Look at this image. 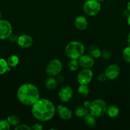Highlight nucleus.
I'll use <instances>...</instances> for the list:
<instances>
[{
  "mask_svg": "<svg viewBox=\"0 0 130 130\" xmlns=\"http://www.w3.org/2000/svg\"><path fill=\"white\" fill-rule=\"evenodd\" d=\"M56 112V106L47 99L40 98L31 106L32 115L40 121L46 122L51 120Z\"/></svg>",
  "mask_w": 130,
  "mask_h": 130,
  "instance_id": "f257e3e1",
  "label": "nucleus"
},
{
  "mask_svg": "<svg viewBox=\"0 0 130 130\" xmlns=\"http://www.w3.org/2000/svg\"><path fill=\"white\" fill-rule=\"evenodd\" d=\"M31 130H42L43 129V126L40 123H34L31 126Z\"/></svg>",
  "mask_w": 130,
  "mask_h": 130,
  "instance_id": "c756f323",
  "label": "nucleus"
},
{
  "mask_svg": "<svg viewBox=\"0 0 130 130\" xmlns=\"http://www.w3.org/2000/svg\"><path fill=\"white\" fill-rule=\"evenodd\" d=\"M85 47L80 41H73L65 47V53L70 59H79L84 54Z\"/></svg>",
  "mask_w": 130,
  "mask_h": 130,
  "instance_id": "7ed1b4c3",
  "label": "nucleus"
},
{
  "mask_svg": "<svg viewBox=\"0 0 130 130\" xmlns=\"http://www.w3.org/2000/svg\"><path fill=\"white\" fill-rule=\"evenodd\" d=\"M127 43H128L129 45L130 46V31H129V32L128 33V34H127Z\"/></svg>",
  "mask_w": 130,
  "mask_h": 130,
  "instance_id": "72a5a7b5",
  "label": "nucleus"
},
{
  "mask_svg": "<svg viewBox=\"0 0 130 130\" xmlns=\"http://www.w3.org/2000/svg\"><path fill=\"white\" fill-rule=\"evenodd\" d=\"M119 109L117 106L114 105H111L110 106L107 107V114L108 115V117L111 118H117L119 114Z\"/></svg>",
  "mask_w": 130,
  "mask_h": 130,
  "instance_id": "dca6fc26",
  "label": "nucleus"
},
{
  "mask_svg": "<svg viewBox=\"0 0 130 130\" xmlns=\"http://www.w3.org/2000/svg\"><path fill=\"white\" fill-rule=\"evenodd\" d=\"M57 114L61 119L63 120H69L72 118L73 113L71 109L62 105H59L56 109Z\"/></svg>",
  "mask_w": 130,
  "mask_h": 130,
  "instance_id": "f8f14e48",
  "label": "nucleus"
},
{
  "mask_svg": "<svg viewBox=\"0 0 130 130\" xmlns=\"http://www.w3.org/2000/svg\"><path fill=\"white\" fill-rule=\"evenodd\" d=\"M130 14V11H129L127 9H126V10H124L123 11V15L124 17H127L129 16V15Z\"/></svg>",
  "mask_w": 130,
  "mask_h": 130,
  "instance_id": "473e14b6",
  "label": "nucleus"
},
{
  "mask_svg": "<svg viewBox=\"0 0 130 130\" xmlns=\"http://www.w3.org/2000/svg\"><path fill=\"white\" fill-rule=\"evenodd\" d=\"M126 9L129 10L130 11V1H129L127 4V6H126Z\"/></svg>",
  "mask_w": 130,
  "mask_h": 130,
  "instance_id": "c9c22d12",
  "label": "nucleus"
},
{
  "mask_svg": "<svg viewBox=\"0 0 130 130\" xmlns=\"http://www.w3.org/2000/svg\"><path fill=\"white\" fill-rule=\"evenodd\" d=\"M90 104H91V102L89 101V100H86V101H85L84 102V106L87 108V109H89L90 106Z\"/></svg>",
  "mask_w": 130,
  "mask_h": 130,
  "instance_id": "2f4dec72",
  "label": "nucleus"
},
{
  "mask_svg": "<svg viewBox=\"0 0 130 130\" xmlns=\"http://www.w3.org/2000/svg\"><path fill=\"white\" fill-rule=\"evenodd\" d=\"M107 79V77L106 76L105 72H102L98 74V80L101 82H103V81H105Z\"/></svg>",
  "mask_w": 130,
  "mask_h": 130,
  "instance_id": "7c9ffc66",
  "label": "nucleus"
},
{
  "mask_svg": "<svg viewBox=\"0 0 130 130\" xmlns=\"http://www.w3.org/2000/svg\"><path fill=\"white\" fill-rule=\"evenodd\" d=\"M74 24L78 30H84L87 28L88 22L85 17L80 15L75 18Z\"/></svg>",
  "mask_w": 130,
  "mask_h": 130,
  "instance_id": "4468645a",
  "label": "nucleus"
},
{
  "mask_svg": "<svg viewBox=\"0 0 130 130\" xmlns=\"http://www.w3.org/2000/svg\"><path fill=\"white\" fill-rule=\"evenodd\" d=\"M17 96L22 104L31 107L40 98V93L38 88L34 85L24 83L18 89Z\"/></svg>",
  "mask_w": 130,
  "mask_h": 130,
  "instance_id": "f03ea898",
  "label": "nucleus"
},
{
  "mask_svg": "<svg viewBox=\"0 0 130 130\" xmlns=\"http://www.w3.org/2000/svg\"><path fill=\"white\" fill-rule=\"evenodd\" d=\"M121 69L120 67L116 63H112L106 68L105 74L107 79L110 80L115 79L120 74Z\"/></svg>",
  "mask_w": 130,
  "mask_h": 130,
  "instance_id": "9d476101",
  "label": "nucleus"
},
{
  "mask_svg": "<svg viewBox=\"0 0 130 130\" xmlns=\"http://www.w3.org/2000/svg\"><path fill=\"white\" fill-rule=\"evenodd\" d=\"M17 43L21 48H28L33 45V39L28 34H22L19 36Z\"/></svg>",
  "mask_w": 130,
  "mask_h": 130,
  "instance_id": "ddd939ff",
  "label": "nucleus"
},
{
  "mask_svg": "<svg viewBox=\"0 0 130 130\" xmlns=\"http://www.w3.org/2000/svg\"><path fill=\"white\" fill-rule=\"evenodd\" d=\"M101 57H103L104 59L108 60L112 57V53L110 51L107 50H105L103 52H101Z\"/></svg>",
  "mask_w": 130,
  "mask_h": 130,
  "instance_id": "cd10ccee",
  "label": "nucleus"
},
{
  "mask_svg": "<svg viewBox=\"0 0 130 130\" xmlns=\"http://www.w3.org/2000/svg\"><path fill=\"white\" fill-rule=\"evenodd\" d=\"M78 93L83 97L87 96L90 93V89L87 85H80L78 87Z\"/></svg>",
  "mask_w": 130,
  "mask_h": 130,
  "instance_id": "aec40b11",
  "label": "nucleus"
},
{
  "mask_svg": "<svg viewBox=\"0 0 130 130\" xmlns=\"http://www.w3.org/2000/svg\"><path fill=\"white\" fill-rule=\"evenodd\" d=\"M84 122L89 128H94L96 124V117L92 115L90 113H88L86 116L84 118Z\"/></svg>",
  "mask_w": 130,
  "mask_h": 130,
  "instance_id": "a211bd4d",
  "label": "nucleus"
},
{
  "mask_svg": "<svg viewBox=\"0 0 130 130\" xmlns=\"http://www.w3.org/2000/svg\"><path fill=\"white\" fill-rule=\"evenodd\" d=\"M19 36H18L17 34L12 32L10 36H9V37L8 39L11 42H13V43H14V42H17Z\"/></svg>",
  "mask_w": 130,
  "mask_h": 130,
  "instance_id": "c85d7f7f",
  "label": "nucleus"
},
{
  "mask_svg": "<svg viewBox=\"0 0 130 130\" xmlns=\"http://www.w3.org/2000/svg\"><path fill=\"white\" fill-rule=\"evenodd\" d=\"M88 53L94 58H99L101 56V51L95 44H91L88 47Z\"/></svg>",
  "mask_w": 130,
  "mask_h": 130,
  "instance_id": "2eb2a0df",
  "label": "nucleus"
},
{
  "mask_svg": "<svg viewBox=\"0 0 130 130\" xmlns=\"http://www.w3.org/2000/svg\"><path fill=\"white\" fill-rule=\"evenodd\" d=\"M46 89L48 90H53L57 87V81L55 77H52L50 76L45 81V83Z\"/></svg>",
  "mask_w": 130,
  "mask_h": 130,
  "instance_id": "f3484780",
  "label": "nucleus"
},
{
  "mask_svg": "<svg viewBox=\"0 0 130 130\" xmlns=\"http://www.w3.org/2000/svg\"><path fill=\"white\" fill-rule=\"evenodd\" d=\"M107 109V104L106 102L102 99H96L91 102L89 111L96 118H100L105 115Z\"/></svg>",
  "mask_w": 130,
  "mask_h": 130,
  "instance_id": "20e7f679",
  "label": "nucleus"
},
{
  "mask_svg": "<svg viewBox=\"0 0 130 130\" xmlns=\"http://www.w3.org/2000/svg\"><path fill=\"white\" fill-rule=\"evenodd\" d=\"M15 130H31V127H29L28 124H18L15 127Z\"/></svg>",
  "mask_w": 130,
  "mask_h": 130,
  "instance_id": "bb28decb",
  "label": "nucleus"
},
{
  "mask_svg": "<svg viewBox=\"0 0 130 130\" xmlns=\"http://www.w3.org/2000/svg\"><path fill=\"white\" fill-rule=\"evenodd\" d=\"M8 65L10 67H15L19 64V57L15 55H11L6 60Z\"/></svg>",
  "mask_w": 130,
  "mask_h": 130,
  "instance_id": "412c9836",
  "label": "nucleus"
},
{
  "mask_svg": "<svg viewBox=\"0 0 130 130\" xmlns=\"http://www.w3.org/2000/svg\"><path fill=\"white\" fill-rule=\"evenodd\" d=\"M12 33V26L8 21L0 19V39H8Z\"/></svg>",
  "mask_w": 130,
  "mask_h": 130,
  "instance_id": "6e6552de",
  "label": "nucleus"
},
{
  "mask_svg": "<svg viewBox=\"0 0 130 130\" xmlns=\"http://www.w3.org/2000/svg\"><path fill=\"white\" fill-rule=\"evenodd\" d=\"M122 57L124 61L130 63V46L126 47L122 52Z\"/></svg>",
  "mask_w": 130,
  "mask_h": 130,
  "instance_id": "393cba45",
  "label": "nucleus"
},
{
  "mask_svg": "<svg viewBox=\"0 0 130 130\" xmlns=\"http://www.w3.org/2000/svg\"><path fill=\"white\" fill-rule=\"evenodd\" d=\"M85 13L89 16H96L101 10V3L97 0H87L83 5Z\"/></svg>",
  "mask_w": 130,
  "mask_h": 130,
  "instance_id": "39448f33",
  "label": "nucleus"
},
{
  "mask_svg": "<svg viewBox=\"0 0 130 130\" xmlns=\"http://www.w3.org/2000/svg\"><path fill=\"white\" fill-rule=\"evenodd\" d=\"M69 69L71 71H76L79 69L80 67L79 60L77 59H70L68 63Z\"/></svg>",
  "mask_w": 130,
  "mask_h": 130,
  "instance_id": "5701e85b",
  "label": "nucleus"
},
{
  "mask_svg": "<svg viewBox=\"0 0 130 130\" xmlns=\"http://www.w3.org/2000/svg\"><path fill=\"white\" fill-rule=\"evenodd\" d=\"M10 67L8 65L7 62L4 58H0V75H3L10 71Z\"/></svg>",
  "mask_w": 130,
  "mask_h": 130,
  "instance_id": "4be33fe9",
  "label": "nucleus"
},
{
  "mask_svg": "<svg viewBox=\"0 0 130 130\" xmlns=\"http://www.w3.org/2000/svg\"><path fill=\"white\" fill-rule=\"evenodd\" d=\"M10 124L7 119H1L0 120V130H9L10 129Z\"/></svg>",
  "mask_w": 130,
  "mask_h": 130,
  "instance_id": "a878e982",
  "label": "nucleus"
},
{
  "mask_svg": "<svg viewBox=\"0 0 130 130\" xmlns=\"http://www.w3.org/2000/svg\"><path fill=\"white\" fill-rule=\"evenodd\" d=\"M73 96V90L70 86H64L58 92V96L62 102H68Z\"/></svg>",
  "mask_w": 130,
  "mask_h": 130,
  "instance_id": "1a4fd4ad",
  "label": "nucleus"
},
{
  "mask_svg": "<svg viewBox=\"0 0 130 130\" xmlns=\"http://www.w3.org/2000/svg\"><path fill=\"white\" fill-rule=\"evenodd\" d=\"M79 64L80 67L84 69H90L94 66L95 63L94 58L89 55H83L79 58Z\"/></svg>",
  "mask_w": 130,
  "mask_h": 130,
  "instance_id": "9b49d317",
  "label": "nucleus"
},
{
  "mask_svg": "<svg viewBox=\"0 0 130 130\" xmlns=\"http://www.w3.org/2000/svg\"><path fill=\"white\" fill-rule=\"evenodd\" d=\"M62 69V63L58 59H53L47 63L45 68L46 73L49 76L56 77L61 73Z\"/></svg>",
  "mask_w": 130,
  "mask_h": 130,
  "instance_id": "423d86ee",
  "label": "nucleus"
},
{
  "mask_svg": "<svg viewBox=\"0 0 130 130\" xmlns=\"http://www.w3.org/2000/svg\"><path fill=\"white\" fill-rule=\"evenodd\" d=\"M89 112V109L84 107V105L83 106L76 107L75 110V115H76V116L79 117V118H84Z\"/></svg>",
  "mask_w": 130,
  "mask_h": 130,
  "instance_id": "6ab92c4d",
  "label": "nucleus"
},
{
  "mask_svg": "<svg viewBox=\"0 0 130 130\" xmlns=\"http://www.w3.org/2000/svg\"><path fill=\"white\" fill-rule=\"evenodd\" d=\"M7 121L10 126H16L20 123V119L16 115L9 116L7 118Z\"/></svg>",
  "mask_w": 130,
  "mask_h": 130,
  "instance_id": "b1692460",
  "label": "nucleus"
},
{
  "mask_svg": "<svg viewBox=\"0 0 130 130\" xmlns=\"http://www.w3.org/2000/svg\"><path fill=\"white\" fill-rule=\"evenodd\" d=\"M93 72L90 69L83 68L77 74V81L80 85H88L92 81Z\"/></svg>",
  "mask_w": 130,
  "mask_h": 130,
  "instance_id": "0eeeda50",
  "label": "nucleus"
},
{
  "mask_svg": "<svg viewBox=\"0 0 130 130\" xmlns=\"http://www.w3.org/2000/svg\"><path fill=\"white\" fill-rule=\"evenodd\" d=\"M1 10H0V19H1Z\"/></svg>",
  "mask_w": 130,
  "mask_h": 130,
  "instance_id": "4c0bfd02",
  "label": "nucleus"
},
{
  "mask_svg": "<svg viewBox=\"0 0 130 130\" xmlns=\"http://www.w3.org/2000/svg\"><path fill=\"white\" fill-rule=\"evenodd\" d=\"M97 1H99V3H101V2H103V1H105V0H97Z\"/></svg>",
  "mask_w": 130,
  "mask_h": 130,
  "instance_id": "e433bc0d",
  "label": "nucleus"
},
{
  "mask_svg": "<svg viewBox=\"0 0 130 130\" xmlns=\"http://www.w3.org/2000/svg\"><path fill=\"white\" fill-rule=\"evenodd\" d=\"M127 23L129 25V26L130 27V14L129 15V16L127 17Z\"/></svg>",
  "mask_w": 130,
  "mask_h": 130,
  "instance_id": "f704fd0d",
  "label": "nucleus"
}]
</instances>
